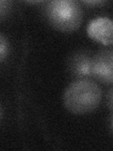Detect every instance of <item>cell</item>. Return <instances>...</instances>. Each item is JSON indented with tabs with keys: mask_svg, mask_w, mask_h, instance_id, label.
I'll return each mask as SVG.
<instances>
[{
	"mask_svg": "<svg viewBox=\"0 0 113 151\" xmlns=\"http://www.w3.org/2000/svg\"><path fill=\"white\" fill-rule=\"evenodd\" d=\"M92 57L89 52L77 51L68 60V71L77 79H89L92 78Z\"/></svg>",
	"mask_w": 113,
	"mask_h": 151,
	"instance_id": "cell-5",
	"label": "cell"
},
{
	"mask_svg": "<svg viewBox=\"0 0 113 151\" xmlns=\"http://www.w3.org/2000/svg\"><path fill=\"white\" fill-rule=\"evenodd\" d=\"M11 3L9 1H4V0L0 2V14H1V18H4V16H6V14L11 9Z\"/></svg>",
	"mask_w": 113,
	"mask_h": 151,
	"instance_id": "cell-7",
	"label": "cell"
},
{
	"mask_svg": "<svg viewBox=\"0 0 113 151\" xmlns=\"http://www.w3.org/2000/svg\"><path fill=\"white\" fill-rule=\"evenodd\" d=\"M45 14L50 25L61 32H73L80 27L83 11L73 0H53L46 4Z\"/></svg>",
	"mask_w": 113,
	"mask_h": 151,
	"instance_id": "cell-2",
	"label": "cell"
},
{
	"mask_svg": "<svg viewBox=\"0 0 113 151\" xmlns=\"http://www.w3.org/2000/svg\"><path fill=\"white\" fill-rule=\"evenodd\" d=\"M89 37L104 45H113V21L107 17L92 20L87 27Z\"/></svg>",
	"mask_w": 113,
	"mask_h": 151,
	"instance_id": "cell-4",
	"label": "cell"
},
{
	"mask_svg": "<svg viewBox=\"0 0 113 151\" xmlns=\"http://www.w3.org/2000/svg\"><path fill=\"white\" fill-rule=\"evenodd\" d=\"M107 106L110 110L113 111V88L109 90V92L107 93Z\"/></svg>",
	"mask_w": 113,
	"mask_h": 151,
	"instance_id": "cell-8",
	"label": "cell"
},
{
	"mask_svg": "<svg viewBox=\"0 0 113 151\" xmlns=\"http://www.w3.org/2000/svg\"><path fill=\"white\" fill-rule=\"evenodd\" d=\"M92 78L102 83H113V49H103L92 57Z\"/></svg>",
	"mask_w": 113,
	"mask_h": 151,
	"instance_id": "cell-3",
	"label": "cell"
},
{
	"mask_svg": "<svg viewBox=\"0 0 113 151\" xmlns=\"http://www.w3.org/2000/svg\"><path fill=\"white\" fill-rule=\"evenodd\" d=\"M112 125H113V120H112Z\"/></svg>",
	"mask_w": 113,
	"mask_h": 151,
	"instance_id": "cell-9",
	"label": "cell"
},
{
	"mask_svg": "<svg viewBox=\"0 0 113 151\" xmlns=\"http://www.w3.org/2000/svg\"><path fill=\"white\" fill-rule=\"evenodd\" d=\"M8 54V41L3 34L0 35V60H4L5 57Z\"/></svg>",
	"mask_w": 113,
	"mask_h": 151,
	"instance_id": "cell-6",
	"label": "cell"
},
{
	"mask_svg": "<svg viewBox=\"0 0 113 151\" xmlns=\"http://www.w3.org/2000/svg\"><path fill=\"white\" fill-rule=\"evenodd\" d=\"M101 98V88L95 82L91 79H77L66 88L63 103L70 112L85 114L95 110Z\"/></svg>",
	"mask_w": 113,
	"mask_h": 151,
	"instance_id": "cell-1",
	"label": "cell"
}]
</instances>
